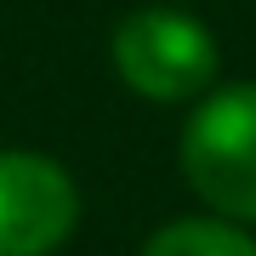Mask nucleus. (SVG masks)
<instances>
[{
	"instance_id": "obj_1",
	"label": "nucleus",
	"mask_w": 256,
	"mask_h": 256,
	"mask_svg": "<svg viewBox=\"0 0 256 256\" xmlns=\"http://www.w3.org/2000/svg\"><path fill=\"white\" fill-rule=\"evenodd\" d=\"M182 176L222 222H256V86H222L194 102Z\"/></svg>"
},
{
	"instance_id": "obj_2",
	"label": "nucleus",
	"mask_w": 256,
	"mask_h": 256,
	"mask_svg": "<svg viewBox=\"0 0 256 256\" xmlns=\"http://www.w3.org/2000/svg\"><path fill=\"white\" fill-rule=\"evenodd\" d=\"M114 74L148 102H194L216 80V34L176 6H142L108 40Z\"/></svg>"
},
{
	"instance_id": "obj_3",
	"label": "nucleus",
	"mask_w": 256,
	"mask_h": 256,
	"mask_svg": "<svg viewBox=\"0 0 256 256\" xmlns=\"http://www.w3.org/2000/svg\"><path fill=\"white\" fill-rule=\"evenodd\" d=\"M80 228V188L52 154L0 148V256H52Z\"/></svg>"
},
{
	"instance_id": "obj_4",
	"label": "nucleus",
	"mask_w": 256,
	"mask_h": 256,
	"mask_svg": "<svg viewBox=\"0 0 256 256\" xmlns=\"http://www.w3.org/2000/svg\"><path fill=\"white\" fill-rule=\"evenodd\" d=\"M137 256H256V239L222 216H182V222H165L160 234H148Z\"/></svg>"
}]
</instances>
